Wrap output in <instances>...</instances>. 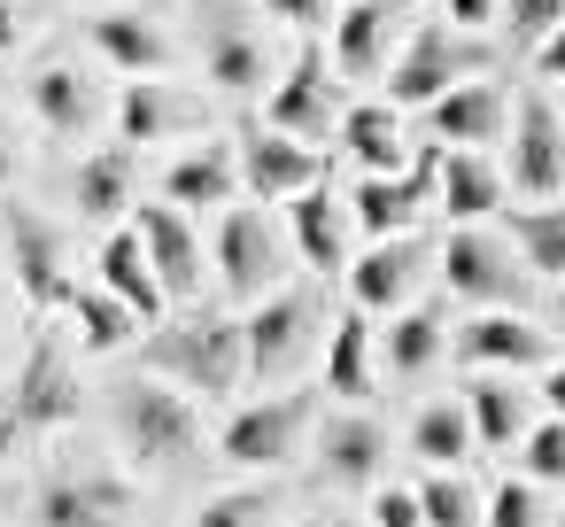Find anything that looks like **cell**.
<instances>
[{
    "instance_id": "31",
    "label": "cell",
    "mask_w": 565,
    "mask_h": 527,
    "mask_svg": "<svg viewBox=\"0 0 565 527\" xmlns=\"http://www.w3.org/2000/svg\"><path fill=\"white\" fill-rule=\"evenodd\" d=\"M411 450L434 465V473H457L465 450H472V426H465V403H426L411 419Z\"/></svg>"
},
{
    "instance_id": "42",
    "label": "cell",
    "mask_w": 565,
    "mask_h": 527,
    "mask_svg": "<svg viewBox=\"0 0 565 527\" xmlns=\"http://www.w3.org/2000/svg\"><path fill=\"white\" fill-rule=\"evenodd\" d=\"M557 24H565V0H511V40L542 48V32H557Z\"/></svg>"
},
{
    "instance_id": "23",
    "label": "cell",
    "mask_w": 565,
    "mask_h": 527,
    "mask_svg": "<svg viewBox=\"0 0 565 527\" xmlns=\"http://www.w3.org/2000/svg\"><path fill=\"white\" fill-rule=\"evenodd\" d=\"M341 148L364 164V179H395L403 171V117L387 109V102H356V109H341Z\"/></svg>"
},
{
    "instance_id": "45",
    "label": "cell",
    "mask_w": 565,
    "mask_h": 527,
    "mask_svg": "<svg viewBox=\"0 0 565 527\" xmlns=\"http://www.w3.org/2000/svg\"><path fill=\"white\" fill-rule=\"evenodd\" d=\"M542 403H550V419L565 426V365H550V372H542Z\"/></svg>"
},
{
    "instance_id": "43",
    "label": "cell",
    "mask_w": 565,
    "mask_h": 527,
    "mask_svg": "<svg viewBox=\"0 0 565 527\" xmlns=\"http://www.w3.org/2000/svg\"><path fill=\"white\" fill-rule=\"evenodd\" d=\"M372 527H418V504H411V488H380V504H372Z\"/></svg>"
},
{
    "instance_id": "14",
    "label": "cell",
    "mask_w": 565,
    "mask_h": 527,
    "mask_svg": "<svg viewBox=\"0 0 565 527\" xmlns=\"http://www.w3.org/2000/svg\"><path fill=\"white\" fill-rule=\"evenodd\" d=\"M217 280H225L241 303H264V295H271L279 249H271V233H264L256 210H225V225H217Z\"/></svg>"
},
{
    "instance_id": "46",
    "label": "cell",
    "mask_w": 565,
    "mask_h": 527,
    "mask_svg": "<svg viewBox=\"0 0 565 527\" xmlns=\"http://www.w3.org/2000/svg\"><path fill=\"white\" fill-rule=\"evenodd\" d=\"M495 0H449V24H488Z\"/></svg>"
},
{
    "instance_id": "27",
    "label": "cell",
    "mask_w": 565,
    "mask_h": 527,
    "mask_svg": "<svg viewBox=\"0 0 565 527\" xmlns=\"http://www.w3.org/2000/svg\"><path fill=\"white\" fill-rule=\"evenodd\" d=\"M71 202L94 225H109L117 210H132V148H94L78 164V179H71Z\"/></svg>"
},
{
    "instance_id": "25",
    "label": "cell",
    "mask_w": 565,
    "mask_h": 527,
    "mask_svg": "<svg viewBox=\"0 0 565 527\" xmlns=\"http://www.w3.org/2000/svg\"><path fill=\"white\" fill-rule=\"evenodd\" d=\"M295 249L318 264V272H349V210L326 194V187H310V194H295Z\"/></svg>"
},
{
    "instance_id": "26",
    "label": "cell",
    "mask_w": 565,
    "mask_h": 527,
    "mask_svg": "<svg viewBox=\"0 0 565 527\" xmlns=\"http://www.w3.org/2000/svg\"><path fill=\"white\" fill-rule=\"evenodd\" d=\"M94 272H102V295L109 303H125L132 318H163V287H156V272H148V256H140L132 233H109Z\"/></svg>"
},
{
    "instance_id": "4",
    "label": "cell",
    "mask_w": 565,
    "mask_h": 527,
    "mask_svg": "<svg viewBox=\"0 0 565 527\" xmlns=\"http://www.w3.org/2000/svg\"><path fill=\"white\" fill-rule=\"evenodd\" d=\"M264 125H271L279 140H326V133L341 125V94L326 86V48H318V40H302V48H295V63H287V78H279V94L264 102Z\"/></svg>"
},
{
    "instance_id": "28",
    "label": "cell",
    "mask_w": 565,
    "mask_h": 527,
    "mask_svg": "<svg viewBox=\"0 0 565 527\" xmlns=\"http://www.w3.org/2000/svg\"><path fill=\"white\" fill-rule=\"evenodd\" d=\"M465 426H472V442L511 450V442H526V396L511 380H472L465 388Z\"/></svg>"
},
{
    "instance_id": "17",
    "label": "cell",
    "mask_w": 565,
    "mask_h": 527,
    "mask_svg": "<svg viewBox=\"0 0 565 527\" xmlns=\"http://www.w3.org/2000/svg\"><path fill=\"white\" fill-rule=\"evenodd\" d=\"M9 256H17V287H24V303H32V310H55V303H71L63 249H55L47 218H32V210H9Z\"/></svg>"
},
{
    "instance_id": "11",
    "label": "cell",
    "mask_w": 565,
    "mask_h": 527,
    "mask_svg": "<svg viewBox=\"0 0 565 527\" xmlns=\"http://www.w3.org/2000/svg\"><path fill=\"white\" fill-rule=\"evenodd\" d=\"M511 187L526 202H550L565 187V117L550 102H519V133H511Z\"/></svg>"
},
{
    "instance_id": "19",
    "label": "cell",
    "mask_w": 565,
    "mask_h": 527,
    "mask_svg": "<svg viewBox=\"0 0 565 527\" xmlns=\"http://www.w3.org/2000/svg\"><path fill=\"white\" fill-rule=\"evenodd\" d=\"M387 40H395V9H387V0H349V9L333 17V71L341 78H380Z\"/></svg>"
},
{
    "instance_id": "30",
    "label": "cell",
    "mask_w": 565,
    "mask_h": 527,
    "mask_svg": "<svg viewBox=\"0 0 565 527\" xmlns=\"http://www.w3.org/2000/svg\"><path fill=\"white\" fill-rule=\"evenodd\" d=\"M364 388H372V326H364V310H349L326 341V396L356 403Z\"/></svg>"
},
{
    "instance_id": "41",
    "label": "cell",
    "mask_w": 565,
    "mask_h": 527,
    "mask_svg": "<svg viewBox=\"0 0 565 527\" xmlns=\"http://www.w3.org/2000/svg\"><path fill=\"white\" fill-rule=\"evenodd\" d=\"M271 9V24H287V32H302V40H318L326 24H333V0H264Z\"/></svg>"
},
{
    "instance_id": "12",
    "label": "cell",
    "mask_w": 565,
    "mask_h": 527,
    "mask_svg": "<svg viewBox=\"0 0 565 527\" xmlns=\"http://www.w3.org/2000/svg\"><path fill=\"white\" fill-rule=\"evenodd\" d=\"M441 280H449V295H465V303H480V310H495V303H511V295H519L511 249H503V241H488V233H465V225L441 241Z\"/></svg>"
},
{
    "instance_id": "1",
    "label": "cell",
    "mask_w": 565,
    "mask_h": 527,
    "mask_svg": "<svg viewBox=\"0 0 565 527\" xmlns=\"http://www.w3.org/2000/svg\"><path fill=\"white\" fill-rule=\"evenodd\" d=\"M148 357L163 365V372H179L194 396H233L241 388V326L233 318H217V310H202V318H179V326H163L156 341H148Z\"/></svg>"
},
{
    "instance_id": "5",
    "label": "cell",
    "mask_w": 565,
    "mask_h": 527,
    "mask_svg": "<svg viewBox=\"0 0 565 527\" xmlns=\"http://www.w3.org/2000/svg\"><path fill=\"white\" fill-rule=\"evenodd\" d=\"M9 419H17L24 434H55V426L78 419V372H71V357H63L47 334L32 341V357H24V372H17V388H9Z\"/></svg>"
},
{
    "instance_id": "2",
    "label": "cell",
    "mask_w": 565,
    "mask_h": 527,
    "mask_svg": "<svg viewBox=\"0 0 565 527\" xmlns=\"http://www.w3.org/2000/svg\"><path fill=\"white\" fill-rule=\"evenodd\" d=\"M117 434H125V450H132L140 465H179V457H194L202 419H194V403H186L179 388L132 380V388L117 396Z\"/></svg>"
},
{
    "instance_id": "51",
    "label": "cell",
    "mask_w": 565,
    "mask_h": 527,
    "mask_svg": "<svg viewBox=\"0 0 565 527\" xmlns=\"http://www.w3.org/2000/svg\"><path fill=\"white\" fill-rule=\"evenodd\" d=\"M557 527H565V519H557Z\"/></svg>"
},
{
    "instance_id": "7",
    "label": "cell",
    "mask_w": 565,
    "mask_h": 527,
    "mask_svg": "<svg viewBox=\"0 0 565 527\" xmlns=\"http://www.w3.org/2000/svg\"><path fill=\"white\" fill-rule=\"evenodd\" d=\"M233 171H241V187L256 202H295V194L326 187V148H302V140H279V133H248Z\"/></svg>"
},
{
    "instance_id": "50",
    "label": "cell",
    "mask_w": 565,
    "mask_h": 527,
    "mask_svg": "<svg viewBox=\"0 0 565 527\" xmlns=\"http://www.w3.org/2000/svg\"><path fill=\"white\" fill-rule=\"evenodd\" d=\"M310 527H341V519H310Z\"/></svg>"
},
{
    "instance_id": "40",
    "label": "cell",
    "mask_w": 565,
    "mask_h": 527,
    "mask_svg": "<svg viewBox=\"0 0 565 527\" xmlns=\"http://www.w3.org/2000/svg\"><path fill=\"white\" fill-rule=\"evenodd\" d=\"M194 527H264V496H256V488H225V496L202 504Z\"/></svg>"
},
{
    "instance_id": "35",
    "label": "cell",
    "mask_w": 565,
    "mask_h": 527,
    "mask_svg": "<svg viewBox=\"0 0 565 527\" xmlns=\"http://www.w3.org/2000/svg\"><path fill=\"white\" fill-rule=\"evenodd\" d=\"M418 527H480V496L457 473H426V488H411Z\"/></svg>"
},
{
    "instance_id": "10",
    "label": "cell",
    "mask_w": 565,
    "mask_h": 527,
    "mask_svg": "<svg viewBox=\"0 0 565 527\" xmlns=\"http://www.w3.org/2000/svg\"><path fill=\"white\" fill-rule=\"evenodd\" d=\"M418 272H426V249L411 241V233H395V241H372L356 264H349V310H403L411 303V287H418Z\"/></svg>"
},
{
    "instance_id": "6",
    "label": "cell",
    "mask_w": 565,
    "mask_h": 527,
    "mask_svg": "<svg viewBox=\"0 0 565 527\" xmlns=\"http://www.w3.org/2000/svg\"><path fill=\"white\" fill-rule=\"evenodd\" d=\"M302 426H310V396H264V403H248V411L225 419L217 450H225V465H248V473L256 465H287Z\"/></svg>"
},
{
    "instance_id": "3",
    "label": "cell",
    "mask_w": 565,
    "mask_h": 527,
    "mask_svg": "<svg viewBox=\"0 0 565 527\" xmlns=\"http://www.w3.org/2000/svg\"><path fill=\"white\" fill-rule=\"evenodd\" d=\"M480 71V55L449 32V24H411V40H403V55H395V71H387V102H403V109H434L449 86H465Z\"/></svg>"
},
{
    "instance_id": "18",
    "label": "cell",
    "mask_w": 565,
    "mask_h": 527,
    "mask_svg": "<svg viewBox=\"0 0 565 527\" xmlns=\"http://www.w3.org/2000/svg\"><path fill=\"white\" fill-rule=\"evenodd\" d=\"M125 519V488L109 473H55L40 488V527H109Z\"/></svg>"
},
{
    "instance_id": "39",
    "label": "cell",
    "mask_w": 565,
    "mask_h": 527,
    "mask_svg": "<svg viewBox=\"0 0 565 527\" xmlns=\"http://www.w3.org/2000/svg\"><path fill=\"white\" fill-rule=\"evenodd\" d=\"M542 512H534V488L526 481H503L488 504H480V527H534Z\"/></svg>"
},
{
    "instance_id": "49",
    "label": "cell",
    "mask_w": 565,
    "mask_h": 527,
    "mask_svg": "<svg viewBox=\"0 0 565 527\" xmlns=\"http://www.w3.org/2000/svg\"><path fill=\"white\" fill-rule=\"evenodd\" d=\"M557 334H565V287H557Z\"/></svg>"
},
{
    "instance_id": "15",
    "label": "cell",
    "mask_w": 565,
    "mask_h": 527,
    "mask_svg": "<svg viewBox=\"0 0 565 527\" xmlns=\"http://www.w3.org/2000/svg\"><path fill=\"white\" fill-rule=\"evenodd\" d=\"M457 357H465V365H480V372H526V365H542V357H550V334H542V326H526L519 310H480V318L457 334Z\"/></svg>"
},
{
    "instance_id": "9",
    "label": "cell",
    "mask_w": 565,
    "mask_h": 527,
    "mask_svg": "<svg viewBox=\"0 0 565 527\" xmlns=\"http://www.w3.org/2000/svg\"><path fill=\"white\" fill-rule=\"evenodd\" d=\"M132 241H140V256H148V272H156V287H163V303L179 295H202V241H194V225L171 210V202H140V225H132Z\"/></svg>"
},
{
    "instance_id": "38",
    "label": "cell",
    "mask_w": 565,
    "mask_h": 527,
    "mask_svg": "<svg viewBox=\"0 0 565 527\" xmlns=\"http://www.w3.org/2000/svg\"><path fill=\"white\" fill-rule=\"evenodd\" d=\"M526 488H542V481H565V426L557 419H542V426H526Z\"/></svg>"
},
{
    "instance_id": "47",
    "label": "cell",
    "mask_w": 565,
    "mask_h": 527,
    "mask_svg": "<svg viewBox=\"0 0 565 527\" xmlns=\"http://www.w3.org/2000/svg\"><path fill=\"white\" fill-rule=\"evenodd\" d=\"M9 48H17V9L0 0V55H9Z\"/></svg>"
},
{
    "instance_id": "22",
    "label": "cell",
    "mask_w": 565,
    "mask_h": 527,
    "mask_svg": "<svg viewBox=\"0 0 565 527\" xmlns=\"http://www.w3.org/2000/svg\"><path fill=\"white\" fill-rule=\"evenodd\" d=\"M186 125H202V109L171 102L156 78H132V86L117 94V148H156L163 133H186Z\"/></svg>"
},
{
    "instance_id": "36",
    "label": "cell",
    "mask_w": 565,
    "mask_h": 527,
    "mask_svg": "<svg viewBox=\"0 0 565 527\" xmlns=\"http://www.w3.org/2000/svg\"><path fill=\"white\" fill-rule=\"evenodd\" d=\"M210 86L256 94V86H264V48H256L248 32H217V40H210Z\"/></svg>"
},
{
    "instance_id": "16",
    "label": "cell",
    "mask_w": 565,
    "mask_h": 527,
    "mask_svg": "<svg viewBox=\"0 0 565 527\" xmlns=\"http://www.w3.org/2000/svg\"><path fill=\"white\" fill-rule=\"evenodd\" d=\"M503 125H511V109H503V86H488V78H465V86H449V94L426 109V133L449 140V148H472V156H480Z\"/></svg>"
},
{
    "instance_id": "21",
    "label": "cell",
    "mask_w": 565,
    "mask_h": 527,
    "mask_svg": "<svg viewBox=\"0 0 565 527\" xmlns=\"http://www.w3.org/2000/svg\"><path fill=\"white\" fill-rule=\"evenodd\" d=\"M94 48H102V63H117L125 78H156V71H171V40H163L148 17H132V9L94 17Z\"/></svg>"
},
{
    "instance_id": "20",
    "label": "cell",
    "mask_w": 565,
    "mask_h": 527,
    "mask_svg": "<svg viewBox=\"0 0 565 527\" xmlns=\"http://www.w3.org/2000/svg\"><path fill=\"white\" fill-rule=\"evenodd\" d=\"M233 187H241V171H233V148H186L171 171H163V202L186 218V210H217V202H233Z\"/></svg>"
},
{
    "instance_id": "44",
    "label": "cell",
    "mask_w": 565,
    "mask_h": 527,
    "mask_svg": "<svg viewBox=\"0 0 565 527\" xmlns=\"http://www.w3.org/2000/svg\"><path fill=\"white\" fill-rule=\"evenodd\" d=\"M534 63H542V78H565V24H557V32H542Z\"/></svg>"
},
{
    "instance_id": "24",
    "label": "cell",
    "mask_w": 565,
    "mask_h": 527,
    "mask_svg": "<svg viewBox=\"0 0 565 527\" xmlns=\"http://www.w3.org/2000/svg\"><path fill=\"white\" fill-rule=\"evenodd\" d=\"M434 202H441V210H449V218H457V225L472 233V225H480V218H488V210L503 202V179H495V164H488V156L457 148V156H449V164L434 171Z\"/></svg>"
},
{
    "instance_id": "32",
    "label": "cell",
    "mask_w": 565,
    "mask_h": 527,
    "mask_svg": "<svg viewBox=\"0 0 565 527\" xmlns=\"http://www.w3.org/2000/svg\"><path fill=\"white\" fill-rule=\"evenodd\" d=\"M434 357H441V310H426V303H418V310H395V318H387V372L411 380V372H426Z\"/></svg>"
},
{
    "instance_id": "34",
    "label": "cell",
    "mask_w": 565,
    "mask_h": 527,
    "mask_svg": "<svg viewBox=\"0 0 565 527\" xmlns=\"http://www.w3.org/2000/svg\"><path fill=\"white\" fill-rule=\"evenodd\" d=\"M511 241L534 272H565V202H542V210H511Z\"/></svg>"
},
{
    "instance_id": "29",
    "label": "cell",
    "mask_w": 565,
    "mask_h": 527,
    "mask_svg": "<svg viewBox=\"0 0 565 527\" xmlns=\"http://www.w3.org/2000/svg\"><path fill=\"white\" fill-rule=\"evenodd\" d=\"M32 109H40L47 133H86V125H94V86H86L71 63H47V71L32 78Z\"/></svg>"
},
{
    "instance_id": "13",
    "label": "cell",
    "mask_w": 565,
    "mask_h": 527,
    "mask_svg": "<svg viewBox=\"0 0 565 527\" xmlns=\"http://www.w3.org/2000/svg\"><path fill=\"white\" fill-rule=\"evenodd\" d=\"M302 341H310V295H264L241 326V365L256 380H271L302 357Z\"/></svg>"
},
{
    "instance_id": "37",
    "label": "cell",
    "mask_w": 565,
    "mask_h": 527,
    "mask_svg": "<svg viewBox=\"0 0 565 527\" xmlns=\"http://www.w3.org/2000/svg\"><path fill=\"white\" fill-rule=\"evenodd\" d=\"M71 310H78V326H86V349H117V341L132 334V310L109 303L102 287H71Z\"/></svg>"
},
{
    "instance_id": "8",
    "label": "cell",
    "mask_w": 565,
    "mask_h": 527,
    "mask_svg": "<svg viewBox=\"0 0 565 527\" xmlns=\"http://www.w3.org/2000/svg\"><path fill=\"white\" fill-rule=\"evenodd\" d=\"M434 171H441L434 156H411L395 179H364V187L349 194V225H356L364 241H395V233L434 202Z\"/></svg>"
},
{
    "instance_id": "48",
    "label": "cell",
    "mask_w": 565,
    "mask_h": 527,
    "mask_svg": "<svg viewBox=\"0 0 565 527\" xmlns=\"http://www.w3.org/2000/svg\"><path fill=\"white\" fill-rule=\"evenodd\" d=\"M9 171H17V148H9V125H0V187H9Z\"/></svg>"
},
{
    "instance_id": "33",
    "label": "cell",
    "mask_w": 565,
    "mask_h": 527,
    "mask_svg": "<svg viewBox=\"0 0 565 527\" xmlns=\"http://www.w3.org/2000/svg\"><path fill=\"white\" fill-rule=\"evenodd\" d=\"M380 457H387V434H380L372 419H341V426H326V473H333V481H372Z\"/></svg>"
}]
</instances>
